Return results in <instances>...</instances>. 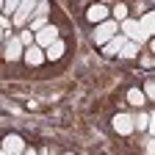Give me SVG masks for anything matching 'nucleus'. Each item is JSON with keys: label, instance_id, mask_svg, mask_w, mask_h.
<instances>
[{"label": "nucleus", "instance_id": "obj_1", "mask_svg": "<svg viewBox=\"0 0 155 155\" xmlns=\"http://www.w3.org/2000/svg\"><path fill=\"white\" fill-rule=\"evenodd\" d=\"M116 33H119V22H114V19H105V22H100V25H94V28H91V42L103 47L105 42H111Z\"/></svg>", "mask_w": 155, "mask_h": 155}, {"label": "nucleus", "instance_id": "obj_2", "mask_svg": "<svg viewBox=\"0 0 155 155\" xmlns=\"http://www.w3.org/2000/svg\"><path fill=\"white\" fill-rule=\"evenodd\" d=\"M119 33L127 39V42H133V45H144V42H150V39L141 33V28H139V19H133V17H127V19H122L119 22Z\"/></svg>", "mask_w": 155, "mask_h": 155}, {"label": "nucleus", "instance_id": "obj_3", "mask_svg": "<svg viewBox=\"0 0 155 155\" xmlns=\"http://www.w3.org/2000/svg\"><path fill=\"white\" fill-rule=\"evenodd\" d=\"M47 17H50V3H47V0H39V3H36V11H33L31 22H28V31L31 33H39L42 28H47L50 25Z\"/></svg>", "mask_w": 155, "mask_h": 155}, {"label": "nucleus", "instance_id": "obj_4", "mask_svg": "<svg viewBox=\"0 0 155 155\" xmlns=\"http://www.w3.org/2000/svg\"><path fill=\"white\" fill-rule=\"evenodd\" d=\"M33 11H36V0H19V8H17V14L11 17V25H14V28H25V25L31 22Z\"/></svg>", "mask_w": 155, "mask_h": 155}, {"label": "nucleus", "instance_id": "obj_5", "mask_svg": "<svg viewBox=\"0 0 155 155\" xmlns=\"http://www.w3.org/2000/svg\"><path fill=\"white\" fill-rule=\"evenodd\" d=\"M3 58L6 61H19V58H22V53H25V47L19 45V39H17V33H8L6 36V42H3Z\"/></svg>", "mask_w": 155, "mask_h": 155}, {"label": "nucleus", "instance_id": "obj_6", "mask_svg": "<svg viewBox=\"0 0 155 155\" xmlns=\"http://www.w3.org/2000/svg\"><path fill=\"white\" fill-rule=\"evenodd\" d=\"M55 39H61V33H58V28H55V25L50 22L47 28H42L39 33H33V45L45 50V47H50V45L55 42Z\"/></svg>", "mask_w": 155, "mask_h": 155}, {"label": "nucleus", "instance_id": "obj_7", "mask_svg": "<svg viewBox=\"0 0 155 155\" xmlns=\"http://www.w3.org/2000/svg\"><path fill=\"white\" fill-rule=\"evenodd\" d=\"M86 19H89L91 25L105 22V19H111V6H105V3H91L86 8Z\"/></svg>", "mask_w": 155, "mask_h": 155}, {"label": "nucleus", "instance_id": "obj_8", "mask_svg": "<svg viewBox=\"0 0 155 155\" xmlns=\"http://www.w3.org/2000/svg\"><path fill=\"white\" fill-rule=\"evenodd\" d=\"M25 139L19 133H8L6 139H3V144H0V150H6V152H11V155H22L25 152Z\"/></svg>", "mask_w": 155, "mask_h": 155}, {"label": "nucleus", "instance_id": "obj_9", "mask_svg": "<svg viewBox=\"0 0 155 155\" xmlns=\"http://www.w3.org/2000/svg\"><path fill=\"white\" fill-rule=\"evenodd\" d=\"M111 127H114V133H119V136H130L133 133V116L130 114H116L111 119Z\"/></svg>", "mask_w": 155, "mask_h": 155}, {"label": "nucleus", "instance_id": "obj_10", "mask_svg": "<svg viewBox=\"0 0 155 155\" xmlns=\"http://www.w3.org/2000/svg\"><path fill=\"white\" fill-rule=\"evenodd\" d=\"M67 55V42L64 39H55L50 47H45V61H61Z\"/></svg>", "mask_w": 155, "mask_h": 155}, {"label": "nucleus", "instance_id": "obj_11", "mask_svg": "<svg viewBox=\"0 0 155 155\" xmlns=\"http://www.w3.org/2000/svg\"><path fill=\"white\" fill-rule=\"evenodd\" d=\"M22 61H25L28 67H42V64H45V50H42V47H36V45L25 47V53H22Z\"/></svg>", "mask_w": 155, "mask_h": 155}, {"label": "nucleus", "instance_id": "obj_12", "mask_svg": "<svg viewBox=\"0 0 155 155\" xmlns=\"http://www.w3.org/2000/svg\"><path fill=\"white\" fill-rule=\"evenodd\" d=\"M125 42H127V39H125L122 33H116L111 42H105V45H103V53H105V55H111V58H114V55H119V50H122V45H125Z\"/></svg>", "mask_w": 155, "mask_h": 155}, {"label": "nucleus", "instance_id": "obj_13", "mask_svg": "<svg viewBox=\"0 0 155 155\" xmlns=\"http://www.w3.org/2000/svg\"><path fill=\"white\" fill-rule=\"evenodd\" d=\"M139 28H141V33H144L147 39H152V33H155V14H152V11L141 14V19H139Z\"/></svg>", "mask_w": 155, "mask_h": 155}, {"label": "nucleus", "instance_id": "obj_14", "mask_svg": "<svg viewBox=\"0 0 155 155\" xmlns=\"http://www.w3.org/2000/svg\"><path fill=\"white\" fill-rule=\"evenodd\" d=\"M133 130H150V133H152V111L133 116Z\"/></svg>", "mask_w": 155, "mask_h": 155}, {"label": "nucleus", "instance_id": "obj_15", "mask_svg": "<svg viewBox=\"0 0 155 155\" xmlns=\"http://www.w3.org/2000/svg\"><path fill=\"white\" fill-rule=\"evenodd\" d=\"M127 103L133 105V108H144V103H147V97L141 94V89H127Z\"/></svg>", "mask_w": 155, "mask_h": 155}, {"label": "nucleus", "instance_id": "obj_16", "mask_svg": "<svg viewBox=\"0 0 155 155\" xmlns=\"http://www.w3.org/2000/svg\"><path fill=\"white\" fill-rule=\"evenodd\" d=\"M127 14H130V6H127V3H116V6H111V19H114V22H122V19H127Z\"/></svg>", "mask_w": 155, "mask_h": 155}, {"label": "nucleus", "instance_id": "obj_17", "mask_svg": "<svg viewBox=\"0 0 155 155\" xmlns=\"http://www.w3.org/2000/svg\"><path fill=\"white\" fill-rule=\"evenodd\" d=\"M139 50H141L139 45H133V42H125L116 58H122V61H127V58H139Z\"/></svg>", "mask_w": 155, "mask_h": 155}, {"label": "nucleus", "instance_id": "obj_18", "mask_svg": "<svg viewBox=\"0 0 155 155\" xmlns=\"http://www.w3.org/2000/svg\"><path fill=\"white\" fill-rule=\"evenodd\" d=\"M17 8H19V0H8V3H3V17H14L17 14Z\"/></svg>", "mask_w": 155, "mask_h": 155}, {"label": "nucleus", "instance_id": "obj_19", "mask_svg": "<svg viewBox=\"0 0 155 155\" xmlns=\"http://www.w3.org/2000/svg\"><path fill=\"white\" fill-rule=\"evenodd\" d=\"M17 39H19V45H22V47H31V45H33V33H31V31L17 33Z\"/></svg>", "mask_w": 155, "mask_h": 155}, {"label": "nucleus", "instance_id": "obj_20", "mask_svg": "<svg viewBox=\"0 0 155 155\" xmlns=\"http://www.w3.org/2000/svg\"><path fill=\"white\" fill-rule=\"evenodd\" d=\"M141 94L147 97V103H150V100H152V94H155V83H152V81H144V89H141Z\"/></svg>", "mask_w": 155, "mask_h": 155}, {"label": "nucleus", "instance_id": "obj_21", "mask_svg": "<svg viewBox=\"0 0 155 155\" xmlns=\"http://www.w3.org/2000/svg\"><path fill=\"white\" fill-rule=\"evenodd\" d=\"M144 152H147V155H152V152H155V139H152V133L147 136V144H144Z\"/></svg>", "mask_w": 155, "mask_h": 155}, {"label": "nucleus", "instance_id": "obj_22", "mask_svg": "<svg viewBox=\"0 0 155 155\" xmlns=\"http://www.w3.org/2000/svg\"><path fill=\"white\" fill-rule=\"evenodd\" d=\"M139 64L144 69H152V55H139Z\"/></svg>", "mask_w": 155, "mask_h": 155}, {"label": "nucleus", "instance_id": "obj_23", "mask_svg": "<svg viewBox=\"0 0 155 155\" xmlns=\"http://www.w3.org/2000/svg\"><path fill=\"white\" fill-rule=\"evenodd\" d=\"M39 155H53V150H50V147H42V150H39Z\"/></svg>", "mask_w": 155, "mask_h": 155}, {"label": "nucleus", "instance_id": "obj_24", "mask_svg": "<svg viewBox=\"0 0 155 155\" xmlns=\"http://www.w3.org/2000/svg\"><path fill=\"white\" fill-rule=\"evenodd\" d=\"M6 36H8L6 31H0V50H3V42H6Z\"/></svg>", "mask_w": 155, "mask_h": 155}, {"label": "nucleus", "instance_id": "obj_25", "mask_svg": "<svg viewBox=\"0 0 155 155\" xmlns=\"http://www.w3.org/2000/svg\"><path fill=\"white\" fill-rule=\"evenodd\" d=\"M22 155H39V152H36L33 147H25V152H22Z\"/></svg>", "mask_w": 155, "mask_h": 155}, {"label": "nucleus", "instance_id": "obj_26", "mask_svg": "<svg viewBox=\"0 0 155 155\" xmlns=\"http://www.w3.org/2000/svg\"><path fill=\"white\" fill-rule=\"evenodd\" d=\"M0 155H11V152H6V150H0Z\"/></svg>", "mask_w": 155, "mask_h": 155}, {"label": "nucleus", "instance_id": "obj_27", "mask_svg": "<svg viewBox=\"0 0 155 155\" xmlns=\"http://www.w3.org/2000/svg\"><path fill=\"white\" fill-rule=\"evenodd\" d=\"M0 11H3V3H0Z\"/></svg>", "mask_w": 155, "mask_h": 155}]
</instances>
